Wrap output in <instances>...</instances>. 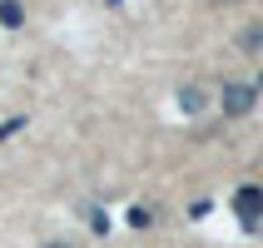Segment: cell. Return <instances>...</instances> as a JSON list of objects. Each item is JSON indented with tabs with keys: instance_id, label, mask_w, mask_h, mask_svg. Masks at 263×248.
<instances>
[{
	"instance_id": "obj_5",
	"label": "cell",
	"mask_w": 263,
	"mask_h": 248,
	"mask_svg": "<svg viewBox=\"0 0 263 248\" xmlns=\"http://www.w3.org/2000/svg\"><path fill=\"white\" fill-rule=\"evenodd\" d=\"M45 248H70V243H45Z\"/></svg>"
},
{
	"instance_id": "obj_7",
	"label": "cell",
	"mask_w": 263,
	"mask_h": 248,
	"mask_svg": "<svg viewBox=\"0 0 263 248\" xmlns=\"http://www.w3.org/2000/svg\"><path fill=\"white\" fill-rule=\"evenodd\" d=\"M258 89H263V74H258Z\"/></svg>"
},
{
	"instance_id": "obj_4",
	"label": "cell",
	"mask_w": 263,
	"mask_h": 248,
	"mask_svg": "<svg viewBox=\"0 0 263 248\" xmlns=\"http://www.w3.org/2000/svg\"><path fill=\"white\" fill-rule=\"evenodd\" d=\"M20 20H25V10H20V0H0V25H5V30H15Z\"/></svg>"
},
{
	"instance_id": "obj_1",
	"label": "cell",
	"mask_w": 263,
	"mask_h": 248,
	"mask_svg": "<svg viewBox=\"0 0 263 248\" xmlns=\"http://www.w3.org/2000/svg\"><path fill=\"white\" fill-rule=\"evenodd\" d=\"M253 100H258V89H253V85H229V89H223V115H229V119L249 115Z\"/></svg>"
},
{
	"instance_id": "obj_2",
	"label": "cell",
	"mask_w": 263,
	"mask_h": 248,
	"mask_svg": "<svg viewBox=\"0 0 263 248\" xmlns=\"http://www.w3.org/2000/svg\"><path fill=\"white\" fill-rule=\"evenodd\" d=\"M234 214L253 228V223H258V214H263V189H253V184H249V189H238V194H234Z\"/></svg>"
},
{
	"instance_id": "obj_6",
	"label": "cell",
	"mask_w": 263,
	"mask_h": 248,
	"mask_svg": "<svg viewBox=\"0 0 263 248\" xmlns=\"http://www.w3.org/2000/svg\"><path fill=\"white\" fill-rule=\"evenodd\" d=\"M214 5H234V0H214Z\"/></svg>"
},
{
	"instance_id": "obj_3",
	"label": "cell",
	"mask_w": 263,
	"mask_h": 248,
	"mask_svg": "<svg viewBox=\"0 0 263 248\" xmlns=\"http://www.w3.org/2000/svg\"><path fill=\"white\" fill-rule=\"evenodd\" d=\"M204 104H209V94L199 85H184V89H179V109H184V115H199Z\"/></svg>"
}]
</instances>
